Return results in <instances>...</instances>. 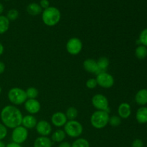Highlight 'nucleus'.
<instances>
[{
  "instance_id": "f257e3e1",
  "label": "nucleus",
  "mask_w": 147,
  "mask_h": 147,
  "mask_svg": "<svg viewBox=\"0 0 147 147\" xmlns=\"http://www.w3.org/2000/svg\"><path fill=\"white\" fill-rule=\"evenodd\" d=\"M1 123L7 129H14L22 125L23 115L22 111L14 105L4 106L0 113Z\"/></svg>"
},
{
  "instance_id": "f03ea898",
  "label": "nucleus",
  "mask_w": 147,
  "mask_h": 147,
  "mask_svg": "<svg viewBox=\"0 0 147 147\" xmlns=\"http://www.w3.org/2000/svg\"><path fill=\"white\" fill-rule=\"evenodd\" d=\"M61 19V13L57 8L50 6L42 12V20L47 27H54L57 25Z\"/></svg>"
},
{
  "instance_id": "7ed1b4c3",
  "label": "nucleus",
  "mask_w": 147,
  "mask_h": 147,
  "mask_svg": "<svg viewBox=\"0 0 147 147\" xmlns=\"http://www.w3.org/2000/svg\"><path fill=\"white\" fill-rule=\"evenodd\" d=\"M109 112L105 111H96L90 116V124L96 129H102L109 124Z\"/></svg>"
},
{
  "instance_id": "20e7f679",
  "label": "nucleus",
  "mask_w": 147,
  "mask_h": 147,
  "mask_svg": "<svg viewBox=\"0 0 147 147\" xmlns=\"http://www.w3.org/2000/svg\"><path fill=\"white\" fill-rule=\"evenodd\" d=\"M7 98L10 103L16 106L24 104L27 100L25 90L18 87H14L10 89L7 93Z\"/></svg>"
},
{
  "instance_id": "39448f33",
  "label": "nucleus",
  "mask_w": 147,
  "mask_h": 147,
  "mask_svg": "<svg viewBox=\"0 0 147 147\" xmlns=\"http://www.w3.org/2000/svg\"><path fill=\"white\" fill-rule=\"evenodd\" d=\"M64 131L70 138H79L83 131V126L76 120L67 121L64 126Z\"/></svg>"
},
{
  "instance_id": "423d86ee",
  "label": "nucleus",
  "mask_w": 147,
  "mask_h": 147,
  "mask_svg": "<svg viewBox=\"0 0 147 147\" xmlns=\"http://www.w3.org/2000/svg\"><path fill=\"white\" fill-rule=\"evenodd\" d=\"M96 80L97 81L98 86L106 89L113 87L115 83L114 78L107 72H101L96 75Z\"/></svg>"
},
{
  "instance_id": "0eeeda50",
  "label": "nucleus",
  "mask_w": 147,
  "mask_h": 147,
  "mask_svg": "<svg viewBox=\"0 0 147 147\" xmlns=\"http://www.w3.org/2000/svg\"><path fill=\"white\" fill-rule=\"evenodd\" d=\"M28 129L24 128L22 125L20 126H17V127L13 129L12 132H11L12 142L22 144L26 142V140L28 138Z\"/></svg>"
},
{
  "instance_id": "6e6552de",
  "label": "nucleus",
  "mask_w": 147,
  "mask_h": 147,
  "mask_svg": "<svg viewBox=\"0 0 147 147\" xmlns=\"http://www.w3.org/2000/svg\"><path fill=\"white\" fill-rule=\"evenodd\" d=\"M83 50V42L78 37H71L66 43V50L71 55H77Z\"/></svg>"
},
{
  "instance_id": "1a4fd4ad",
  "label": "nucleus",
  "mask_w": 147,
  "mask_h": 147,
  "mask_svg": "<svg viewBox=\"0 0 147 147\" xmlns=\"http://www.w3.org/2000/svg\"><path fill=\"white\" fill-rule=\"evenodd\" d=\"M92 105L96 111H107L109 109V102L106 96L104 95L98 93L94 95L92 98Z\"/></svg>"
},
{
  "instance_id": "9d476101",
  "label": "nucleus",
  "mask_w": 147,
  "mask_h": 147,
  "mask_svg": "<svg viewBox=\"0 0 147 147\" xmlns=\"http://www.w3.org/2000/svg\"><path fill=\"white\" fill-rule=\"evenodd\" d=\"M35 129L37 133L40 136H48L49 135L51 134L53 130L52 125L50 124V122L45 120H40L37 121Z\"/></svg>"
},
{
  "instance_id": "9b49d317",
  "label": "nucleus",
  "mask_w": 147,
  "mask_h": 147,
  "mask_svg": "<svg viewBox=\"0 0 147 147\" xmlns=\"http://www.w3.org/2000/svg\"><path fill=\"white\" fill-rule=\"evenodd\" d=\"M26 111L31 115L37 114L41 109V104L37 99H27L24 103Z\"/></svg>"
},
{
  "instance_id": "f8f14e48",
  "label": "nucleus",
  "mask_w": 147,
  "mask_h": 147,
  "mask_svg": "<svg viewBox=\"0 0 147 147\" xmlns=\"http://www.w3.org/2000/svg\"><path fill=\"white\" fill-rule=\"evenodd\" d=\"M67 119L65 113L61 111H57L53 113L51 116V123L54 126L57 128H61L67 123Z\"/></svg>"
},
{
  "instance_id": "ddd939ff",
  "label": "nucleus",
  "mask_w": 147,
  "mask_h": 147,
  "mask_svg": "<svg viewBox=\"0 0 147 147\" xmlns=\"http://www.w3.org/2000/svg\"><path fill=\"white\" fill-rule=\"evenodd\" d=\"M83 67L86 71L88 73H93V74L98 75L100 72H99L98 67L97 61L94 59L88 58L84 60L83 63Z\"/></svg>"
},
{
  "instance_id": "4468645a",
  "label": "nucleus",
  "mask_w": 147,
  "mask_h": 147,
  "mask_svg": "<svg viewBox=\"0 0 147 147\" xmlns=\"http://www.w3.org/2000/svg\"><path fill=\"white\" fill-rule=\"evenodd\" d=\"M118 114L121 119H126L131 114V107L128 103H121L118 107Z\"/></svg>"
},
{
  "instance_id": "2eb2a0df",
  "label": "nucleus",
  "mask_w": 147,
  "mask_h": 147,
  "mask_svg": "<svg viewBox=\"0 0 147 147\" xmlns=\"http://www.w3.org/2000/svg\"><path fill=\"white\" fill-rule=\"evenodd\" d=\"M37 123V120L34 115L28 114L23 116L22 126H24L27 129H32L35 128Z\"/></svg>"
},
{
  "instance_id": "dca6fc26",
  "label": "nucleus",
  "mask_w": 147,
  "mask_h": 147,
  "mask_svg": "<svg viewBox=\"0 0 147 147\" xmlns=\"http://www.w3.org/2000/svg\"><path fill=\"white\" fill-rule=\"evenodd\" d=\"M135 101L138 105L144 106L147 104V89H140L135 95Z\"/></svg>"
},
{
  "instance_id": "f3484780",
  "label": "nucleus",
  "mask_w": 147,
  "mask_h": 147,
  "mask_svg": "<svg viewBox=\"0 0 147 147\" xmlns=\"http://www.w3.org/2000/svg\"><path fill=\"white\" fill-rule=\"evenodd\" d=\"M53 142L47 136H39L34 140L33 147H52Z\"/></svg>"
},
{
  "instance_id": "a211bd4d",
  "label": "nucleus",
  "mask_w": 147,
  "mask_h": 147,
  "mask_svg": "<svg viewBox=\"0 0 147 147\" xmlns=\"http://www.w3.org/2000/svg\"><path fill=\"white\" fill-rule=\"evenodd\" d=\"M136 119L141 124L147 123V107L142 106L138 109L136 113Z\"/></svg>"
},
{
  "instance_id": "6ab92c4d",
  "label": "nucleus",
  "mask_w": 147,
  "mask_h": 147,
  "mask_svg": "<svg viewBox=\"0 0 147 147\" xmlns=\"http://www.w3.org/2000/svg\"><path fill=\"white\" fill-rule=\"evenodd\" d=\"M66 134L63 129H57L51 135V141L55 143H61L64 142L66 137Z\"/></svg>"
},
{
  "instance_id": "aec40b11",
  "label": "nucleus",
  "mask_w": 147,
  "mask_h": 147,
  "mask_svg": "<svg viewBox=\"0 0 147 147\" xmlns=\"http://www.w3.org/2000/svg\"><path fill=\"white\" fill-rule=\"evenodd\" d=\"M27 11L30 15L37 16L42 12V9L37 3L32 2L30 3L27 7Z\"/></svg>"
},
{
  "instance_id": "412c9836",
  "label": "nucleus",
  "mask_w": 147,
  "mask_h": 147,
  "mask_svg": "<svg viewBox=\"0 0 147 147\" xmlns=\"http://www.w3.org/2000/svg\"><path fill=\"white\" fill-rule=\"evenodd\" d=\"M10 21L6 16L0 15V34H3L8 31Z\"/></svg>"
},
{
  "instance_id": "4be33fe9",
  "label": "nucleus",
  "mask_w": 147,
  "mask_h": 147,
  "mask_svg": "<svg viewBox=\"0 0 147 147\" xmlns=\"http://www.w3.org/2000/svg\"><path fill=\"white\" fill-rule=\"evenodd\" d=\"M96 61H97V65L99 72L100 73H101V72H106V70H107L109 66V59L106 57H100Z\"/></svg>"
},
{
  "instance_id": "5701e85b",
  "label": "nucleus",
  "mask_w": 147,
  "mask_h": 147,
  "mask_svg": "<svg viewBox=\"0 0 147 147\" xmlns=\"http://www.w3.org/2000/svg\"><path fill=\"white\" fill-rule=\"evenodd\" d=\"M135 56L139 60H144L147 57V47L139 45L135 50Z\"/></svg>"
},
{
  "instance_id": "b1692460",
  "label": "nucleus",
  "mask_w": 147,
  "mask_h": 147,
  "mask_svg": "<svg viewBox=\"0 0 147 147\" xmlns=\"http://www.w3.org/2000/svg\"><path fill=\"white\" fill-rule=\"evenodd\" d=\"M65 113V116L68 121L76 120V118L78 116V111L76 107L71 106L66 110V112Z\"/></svg>"
},
{
  "instance_id": "393cba45",
  "label": "nucleus",
  "mask_w": 147,
  "mask_h": 147,
  "mask_svg": "<svg viewBox=\"0 0 147 147\" xmlns=\"http://www.w3.org/2000/svg\"><path fill=\"white\" fill-rule=\"evenodd\" d=\"M71 147H90V143L84 138H77L71 144Z\"/></svg>"
},
{
  "instance_id": "a878e982",
  "label": "nucleus",
  "mask_w": 147,
  "mask_h": 147,
  "mask_svg": "<svg viewBox=\"0 0 147 147\" xmlns=\"http://www.w3.org/2000/svg\"><path fill=\"white\" fill-rule=\"evenodd\" d=\"M27 99H37L39 95V90L34 87H30L25 90Z\"/></svg>"
},
{
  "instance_id": "bb28decb",
  "label": "nucleus",
  "mask_w": 147,
  "mask_h": 147,
  "mask_svg": "<svg viewBox=\"0 0 147 147\" xmlns=\"http://www.w3.org/2000/svg\"><path fill=\"white\" fill-rule=\"evenodd\" d=\"M138 42L140 45H142L147 47V28L144 29L141 32Z\"/></svg>"
},
{
  "instance_id": "cd10ccee",
  "label": "nucleus",
  "mask_w": 147,
  "mask_h": 147,
  "mask_svg": "<svg viewBox=\"0 0 147 147\" xmlns=\"http://www.w3.org/2000/svg\"><path fill=\"white\" fill-rule=\"evenodd\" d=\"M6 17H7V19L9 21H14V20L18 19L19 11L17 9H9L7 11Z\"/></svg>"
},
{
  "instance_id": "c85d7f7f",
  "label": "nucleus",
  "mask_w": 147,
  "mask_h": 147,
  "mask_svg": "<svg viewBox=\"0 0 147 147\" xmlns=\"http://www.w3.org/2000/svg\"><path fill=\"white\" fill-rule=\"evenodd\" d=\"M109 123L113 127H118L121 123V119L119 116H110Z\"/></svg>"
},
{
  "instance_id": "c756f323",
  "label": "nucleus",
  "mask_w": 147,
  "mask_h": 147,
  "mask_svg": "<svg viewBox=\"0 0 147 147\" xmlns=\"http://www.w3.org/2000/svg\"><path fill=\"white\" fill-rule=\"evenodd\" d=\"M8 134L7 128L2 123H0V141H2L5 139Z\"/></svg>"
},
{
  "instance_id": "7c9ffc66",
  "label": "nucleus",
  "mask_w": 147,
  "mask_h": 147,
  "mask_svg": "<svg viewBox=\"0 0 147 147\" xmlns=\"http://www.w3.org/2000/svg\"><path fill=\"white\" fill-rule=\"evenodd\" d=\"M98 86L96 78H89L86 81V87L89 89H94Z\"/></svg>"
},
{
  "instance_id": "2f4dec72",
  "label": "nucleus",
  "mask_w": 147,
  "mask_h": 147,
  "mask_svg": "<svg viewBox=\"0 0 147 147\" xmlns=\"http://www.w3.org/2000/svg\"><path fill=\"white\" fill-rule=\"evenodd\" d=\"M131 147H144V142L142 139H136L133 141L131 144Z\"/></svg>"
},
{
  "instance_id": "473e14b6",
  "label": "nucleus",
  "mask_w": 147,
  "mask_h": 147,
  "mask_svg": "<svg viewBox=\"0 0 147 147\" xmlns=\"http://www.w3.org/2000/svg\"><path fill=\"white\" fill-rule=\"evenodd\" d=\"M40 6L41 7L42 9H45L48 8L50 7V1L48 0H40Z\"/></svg>"
},
{
  "instance_id": "72a5a7b5",
  "label": "nucleus",
  "mask_w": 147,
  "mask_h": 147,
  "mask_svg": "<svg viewBox=\"0 0 147 147\" xmlns=\"http://www.w3.org/2000/svg\"><path fill=\"white\" fill-rule=\"evenodd\" d=\"M58 147H71V144L69 143L68 142H63L60 143Z\"/></svg>"
},
{
  "instance_id": "f704fd0d",
  "label": "nucleus",
  "mask_w": 147,
  "mask_h": 147,
  "mask_svg": "<svg viewBox=\"0 0 147 147\" xmlns=\"http://www.w3.org/2000/svg\"><path fill=\"white\" fill-rule=\"evenodd\" d=\"M6 65L3 62L0 61V75L2 74L4 71H5Z\"/></svg>"
},
{
  "instance_id": "c9c22d12",
  "label": "nucleus",
  "mask_w": 147,
  "mask_h": 147,
  "mask_svg": "<svg viewBox=\"0 0 147 147\" xmlns=\"http://www.w3.org/2000/svg\"><path fill=\"white\" fill-rule=\"evenodd\" d=\"M6 147H22L21 146V144H19L14 143V142H11V143H9L8 144L6 145Z\"/></svg>"
},
{
  "instance_id": "e433bc0d",
  "label": "nucleus",
  "mask_w": 147,
  "mask_h": 147,
  "mask_svg": "<svg viewBox=\"0 0 147 147\" xmlns=\"http://www.w3.org/2000/svg\"><path fill=\"white\" fill-rule=\"evenodd\" d=\"M4 45H3L0 42V56L2 55L3 53H4Z\"/></svg>"
},
{
  "instance_id": "4c0bfd02",
  "label": "nucleus",
  "mask_w": 147,
  "mask_h": 147,
  "mask_svg": "<svg viewBox=\"0 0 147 147\" xmlns=\"http://www.w3.org/2000/svg\"><path fill=\"white\" fill-rule=\"evenodd\" d=\"M4 6H3V4H1V3H0V15H1V14L3 13V11H4Z\"/></svg>"
},
{
  "instance_id": "58836bf2",
  "label": "nucleus",
  "mask_w": 147,
  "mask_h": 147,
  "mask_svg": "<svg viewBox=\"0 0 147 147\" xmlns=\"http://www.w3.org/2000/svg\"><path fill=\"white\" fill-rule=\"evenodd\" d=\"M0 147H6V144L2 141H0Z\"/></svg>"
},
{
  "instance_id": "ea45409f",
  "label": "nucleus",
  "mask_w": 147,
  "mask_h": 147,
  "mask_svg": "<svg viewBox=\"0 0 147 147\" xmlns=\"http://www.w3.org/2000/svg\"><path fill=\"white\" fill-rule=\"evenodd\" d=\"M1 88L0 87V94H1Z\"/></svg>"
},
{
  "instance_id": "a19ab883",
  "label": "nucleus",
  "mask_w": 147,
  "mask_h": 147,
  "mask_svg": "<svg viewBox=\"0 0 147 147\" xmlns=\"http://www.w3.org/2000/svg\"><path fill=\"white\" fill-rule=\"evenodd\" d=\"M5 1H8V0H5Z\"/></svg>"
}]
</instances>
